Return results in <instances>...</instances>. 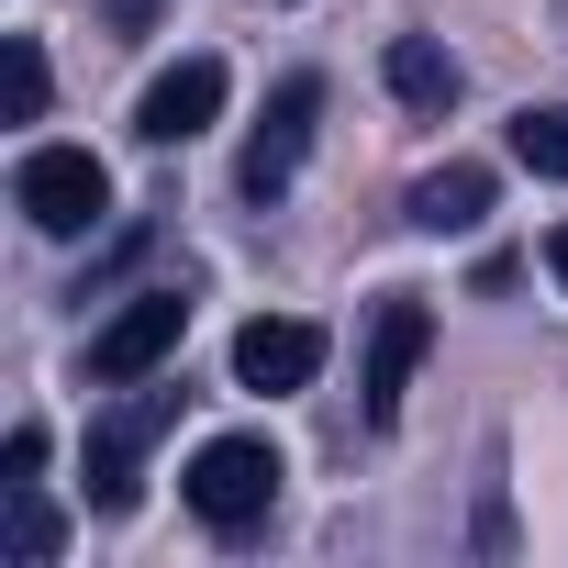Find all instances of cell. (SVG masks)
Segmentation results:
<instances>
[{
  "instance_id": "2e32d148",
  "label": "cell",
  "mask_w": 568,
  "mask_h": 568,
  "mask_svg": "<svg viewBox=\"0 0 568 568\" xmlns=\"http://www.w3.org/2000/svg\"><path fill=\"white\" fill-rule=\"evenodd\" d=\"M546 267H557V291H568V223H557V234H546Z\"/></svg>"
},
{
  "instance_id": "7c38bea8",
  "label": "cell",
  "mask_w": 568,
  "mask_h": 568,
  "mask_svg": "<svg viewBox=\"0 0 568 568\" xmlns=\"http://www.w3.org/2000/svg\"><path fill=\"white\" fill-rule=\"evenodd\" d=\"M0 68H12V123H45V90H57L45 79V45L34 34H0Z\"/></svg>"
},
{
  "instance_id": "4fadbf2b",
  "label": "cell",
  "mask_w": 568,
  "mask_h": 568,
  "mask_svg": "<svg viewBox=\"0 0 568 568\" xmlns=\"http://www.w3.org/2000/svg\"><path fill=\"white\" fill-rule=\"evenodd\" d=\"M0 501H12V535H0V546H12L23 568H45V557H57V513H45L34 490H0Z\"/></svg>"
},
{
  "instance_id": "6da1fadb",
  "label": "cell",
  "mask_w": 568,
  "mask_h": 568,
  "mask_svg": "<svg viewBox=\"0 0 568 568\" xmlns=\"http://www.w3.org/2000/svg\"><path fill=\"white\" fill-rule=\"evenodd\" d=\"M278 479H291V457H278L267 435H212L190 468H179V501L212 524V535H256L278 513Z\"/></svg>"
},
{
  "instance_id": "8992f818",
  "label": "cell",
  "mask_w": 568,
  "mask_h": 568,
  "mask_svg": "<svg viewBox=\"0 0 568 568\" xmlns=\"http://www.w3.org/2000/svg\"><path fill=\"white\" fill-rule=\"evenodd\" d=\"M424 346H435V313H424L413 291H390V302L368 313V379H357V402H368V424H402V390H413V368H424Z\"/></svg>"
},
{
  "instance_id": "5bb4252c",
  "label": "cell",
  "mask_w": 568,
  "mask_h": 568,
  "mask_svg": "<svg viewBox=\"0 0 568 568\" xmlns=\"http://www.w3.org/2000/svg\"><path fill=\"white\" fill-rule=\"evenodd\" d=\"M45 468V424H12V446H0V490H34Z\"/></svg>"
},
{
  "instance_id": "277c9868",
  "label": "cell",
  "mask_w": 568,
  "mask_h": 568,
  "mask_svg": "<svg viewBox=\"0 0 568 568\" xmlns=\"http://www.w3.org/2000/svg\"><path fill=\"white\" fill-rule=\"evenodd\" d=\"M313 123H324V79L313 68H291L267 90V112H256V134H245V168H234V190L245 201H278L302 179V156H313Z\"/></svg>"
},
{
  "instance_id": "30bf717a",
  "label": "cell",
  "mask_w": 568,
  "mask_h": 568,
  "mask_svg": "<svg viewBox=\"0 0 568 568\" xmlns=\"http://www.w3.org/2000/svg\"><path fill=\"white\" fill-rule=\"evenodd\" d=\"M424 234H479V212H490V168L479 156H446V168H424L413 179V201H402Z\"/></svg>"
},
{
  "instance_id": "9a60e30c",
  "label": "cell",
  "mask_w": 568,
  "mask_h": 568,
  "mask_svg": "<svg viewBox=\"0 0 568 568\" xmlns=\"http://www.w3.org/2000/svg\"><path fill=\"white\" fill-rule=\"evenodd\" d=\"M156 12H168V0H101V23H112V34H156Z\"/></svg>"
},
{
  "instance_id": "7a4b0ae2",
  "label": "cell",
  "mask_w": 568,
  "mask_h": 568,
  "mask_svg": "<svg viewBox=\"0 0 568 568\" xmlns=\"http://www.w3.org/2000/svg\"><path fill=\"white\" fill-rule=\"evenodd\" d=\"M179 402H190L179 379H168V390L134 379V402L90 413V457H79V468H90V513H134V490H145V446L179 424Z\"/></svg>"
},
{
  "instance_id": "ba28073f",
  "label": "cell",
  "mask_w": 568,
  "mask_h": 568,
  "mask_svg": "<svg viewBox=\"0 0 568 568\" xmlns=\"http://www.w3.org/2000/svg\"><path fill=\"white\" fill-rule=\"evenodd\" d=\"M324 379V324H245L234 335V390H313Z\"/></svg>"
},
{
  "instance_id": "52a82bcc",
  "label": "cell",
  "mask_w": 568,
  "mask_h": 568,
  "mask_svg": "<svg viewBox=\"0 0 568 568\" xmlns=\"http://www.w3.org/2000/svg\"><path fill=\"white\" fill-rule=\"evenodd\" d=\"M212 112H223V57H179V68H156V79H145L134 134H145V145H190Z\"/></svg>"
},
{
  "instance_id": "5b68a950",
  "label": "cell",
  "mask_w": 568,
  "mask_h": 568,
  "mask_svg": "<svg viewBox=\"0 0 568 568\" xmlns=\"http://www.w3.org/2000/svg\"><path fill=\"white\" fill-rule=\"evenodd\" d=\"M179 335H190V302H179V291H134V302L90 335V379H101V390H134V379H156V368L179 357Z\"/></svg>"
},
{
  "instance_id": "9c48e42d",
  "label": "cell",
  "mask_w": 568,
  "mask_h": 568,
  "mask_svg": "<svg viewBox=\"0 0 568 568\" xmlns=\"http://www.w3.org/2000/svg\"><path fill=\"white\" fill-rule=\"evenodd\" d=\"M379 79H390V101H402V112H457V90H468V68H457L435 34H390Z\"/></svg>"
},
{
  "instance_id": "3957f363",
  "label": "cell",
  "mask_w": 568,
  "mask_h": 568,
  "mask_svg": "<svg viewBox=\"0 0 568 568\" xmlns=\"http://www.w3.org/2000/svg\"><path fill=\"white\" fill-rule=\"evenodd\" d=\"M12 201H23V223L34 234H90L101 212H112V168L90 156V145H34L23 168H12Z\"/></svg>"
},
{
  "instance_id": "8fae6325",
  "label": "cell",
  "mask_w": 568,
  "mask_h": 568,
  "mask_svg": "<svg viewBox=\"0 0 568 568\" xmlns=\"http://www.w3.org/2000/svg\"><path fill=\"white\" fill-rule=\"evenodd\" d=\"M513 156H524L535 179H568V101H524V112H513Z\"/></svg>"
}]
</instances>
